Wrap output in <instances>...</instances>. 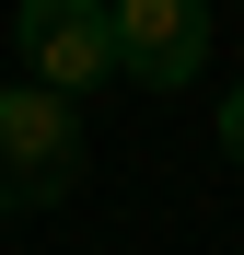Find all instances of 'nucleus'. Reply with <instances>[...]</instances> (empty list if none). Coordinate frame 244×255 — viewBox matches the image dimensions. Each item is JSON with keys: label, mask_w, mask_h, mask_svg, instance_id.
<instances>
[{"label": "nucleus", "mask_w": 244, "mask_h": 255, "mask_svg": "<svg viewBox=\"0 0 244 255\" xmlns=\"http://www.w3.org/2000/svg\"><path fill=\"white\" fill-rule=\"evenodd\" d=\"M12 47L35 70V93L81 105L93 81H116V12H105V0H23V12H12Z\"/></svg>", "instance_id": "f03ea898"}, {"label": "nucleus", "mask_w": 244, "mask_h": 255, "mask_svg": "<svg viewBox=\"0 0 244 255\" xmlns=\"http://www.w3.org/2000/svg\"><path fill=\"white\" fill-rule=\"evenodd\" d=\"M221 151L244 162V81H233V93H221Z\"/></svg>", "instance_id": "20e7f679"}, {"label": "nucleus", "mask_w": 244, "mask_h": 255, "mask_svg": "<svg viewBox=\"0 0 244 255\" xmlns=\"http://www.w3.org/2000/svg\"><path fill=\"white\" fill-rule=\"evenodd\" d=\"M81 186V105L12 81L0 93V209H58Z\"/></svg>", "instance_id": "f257e3e1"}, {"label": "nucleus", "mask_w": 244, "mask_h": 255, "mask_svg": "<svg viewBox=\"0 0 244 255\" xmlns=\"http://www.w3.org/2000/svg\"><path fill=\"white\" fill-rule=\"evenodd\" d=\"M105 12H116V81L186 93L210 70V0H105Z\"/></svg>", "instance_id": "7ed1b4c3"}]
</instances>
